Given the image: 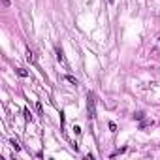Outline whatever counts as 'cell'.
<instances>
[{"label":"cell","mask_w":160,"mask_h":160,"mask_svg":"<svg viewBox=\"0 0 160 160\" xmlns=\"http://www.w3.org/2000/svg\"><path fill=\"white\" fill-rule=\"evenodd\" d=\"M87 107H89L90 119H94V117H96V94H94V93H89V94H87Z\"/></svg>","instance_id":"1"},{"label":"cell","mask_w":160,"mask_h":160,"mask_svg":"<svg viewBox=\"0 0 160 160\" xmlns=\"http://www.w3.org/2000/svg\"><path fill=\"white\" fill-rule=\"evenodd\" d=\"M55 53H57V61H58V62H62L64 66H68V62H66V57H64L62 47H55Z\"/></svg>","instance_id":"2"},{"label":"cell","mask_w":160,"mask_h":160,"mask_svg":"<svg viewBox=\"0 0 160 160\" xmlns=\"http://www.w3.org/2000/svg\"><path fill=\"white\" fill-rule=\"evenodd\" d=\"M153 125V121H151V119H141V121H139V130H145L147 126H151Z\"/></svg>","instance_id":"3"},{"label":"cell","mask_w":160,"mask_h":160,"mask_svg":"<svg viewBox=\"0 0 160 160\" xmlns=\"http://www.w3.org/2000/svg\"><path fill=\"white\" fill-rule=\"evenodd\" d=\"M15 74H17L19 77H29V72H26L25 68H15Z\"/></svg>","instance_id":"4"},{"label":"cell","mask_w":160,"mask_h":160,"mask_svg":"<svg viewBox=\"0 0 160 160\" xmlns=\"http://www.w3.org/2000/svg\"><path fill=\"white\" fill-rule=\"evenodd\" d=\"M64 79H66V81H68V83H72V85H75V87H77V85H79V81H77V79H75V77H74V75H64Z\"/></svg>","instance_id":"5"},{"label":"cell","mask_w":160,"mask_h":160,"mask_svg":"<svg viewBox=\"0 0 160 160\" xmlns=\"http://www.w3.org/2000/svg\"><path fill=\"white\" fill-rule=\"evenodd\" d=\"M132 119H134V121H141V119H145V113H143V111H136V113L132 115Z\"/></svg>","instance_id":"6"},{"label":"cell","mask_w":160,"mask_h":160,"mask_svg":"<svg viewBox=\"0 0 160 160\" xmlns=\"http://www.w3.org/2000/svg\"><path fill=\"white\" fill-rule=\"evenodd\" d=\"M122 153H126V147H121V149L113 151V153H111L109 157H111V158H115V157H119V154H122Z\"/></svg>","instance_id":"7"},{"label":"cell","mask_w":160,"mask_h":160,"mask_svg":"<svg viewBox=\"0 0 160 160\" xmlns=\"http://www.w3.org/2000/svg\"><path fill=\"white\" fill-rule=\"evenodd\" d=\"M23 113H25V119H26V121H32V113H30L29 109H26V107L23 109Z\"/></svg>","instance_id":"8"},{"label":"cell","mask_w":160,"mask_h":160,"mask_svg":"<svg viewBox=\"0 0 160 160\" xmlns=\"http://www.w3.org/2000/svg\"><path fill=\"white\" fill-rule=\"evenodd\" d=\"M11 145H13V149H15V151H21V145H19L15 139H11Z\"/></svg>","instance_id":"9"},{"label":"cell","mask_w":160,"mask_h":160,"mask_svg":"<svg viewBox=\"0 0 160 160\" xmlns=\"http://www.w3.org/2000/svg\"><path fill=\"white\" fill-rule=\"evenodd\" d=\"M36 109H38V113H40V115H42V113H43V107H42V104H40V102H38V104H36Z\"/></svg>","instance_id":"10"},{"label":"cell","mask_w":160,"mask_h":160,"mask_svg":"<svg viewBox=\"0 0 160 160\" xmlns=\"http://www.w3.org/2000/svg\"><path fill=\"white\" fill-rule=\"evenodd\" d=\"M10 4H11V0H2V6L4 8H10Z\"/></svg>","instance_id":"11"},{"label":"cell","mask_w":160,"mask_h":160,"mask_svg":"<svg viewBox=\"0 0 160 160\" xmlns=\"http://www.w3.org/2000/svg\"><path fill=\"white\" fill-rule=\"evenodd\" d=\"M74 132H75V136H79V134H81V128H79V126H74Z\"/></svg>","instance_id":"12"},{"label":"cell","mask_w":160,"mask_h":160,"mask_svg":"<svg viewBox=\"0 0 160 160\" xmlns=\"http://www.w3.org/2000/svg\"><path fill=\"white\" fill-rule=\"evenodd\" d=\"M109 130H111V132H115V130H117V126H115V122H109Z\"/></svg>","instance_id":"13"},{"label":"cell","mask_w":160,"mask_h":160,"mask_svg":"<svg viewBox=\"0 0 160 160\" xmlns=\"http://www.w3.org/2000/svg\"><path fill=\"white\" fill-rule=\"evenodd\" d=\"M26 61H29V62H34V57H32L30 51H29V57H26Z\"/></svg>","instance_id":"14"},{"label":"cell","mask_w":160,"mask_h":160,"mask_svg":"<svg viewBox=\"0 0 160 160\" xmlns=\"http://www.w3.org/2000/svg\"><path fill=\"white\" fill-rule=\"evenodd\" d=\"M109 2H113V0H109Z\"/></svg>","instance_id":"15"}]
</instances>
